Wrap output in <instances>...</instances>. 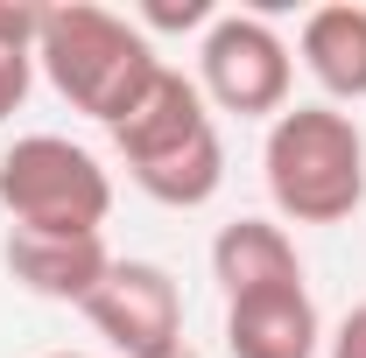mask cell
I'll list each match as a JSON object with an SVG mask.
<instances>
[{
    "instance_id": "6da1fadb",
    "label": "cell",
    "mask_w": 366,
    "mask_h": 358,
    "mask_svg": "<svg viewBox=\"0 0 366 358\" xmlns=\"http://www.w3.org/2000/svg\"><path fill=\"white\" fill-rule=\"evenodd\" d=\"M36 71L71 113H85L99 127H120L141 106V91L162 78V56L141 36V21L99 7V0H64V7H43Z\"/></svg>"
},
{
    "instance_id": "7a4b0ae2",
    "label": "cell",
    "mask_w": 366,
    "mask_h": 358,
    "mask_svg": "<svg viewBox=\"0 0 366 358\" xmlns=\"http://www.w3.org/2000/svg\"><path fill=\"white\" fill-rule=\"evenodd\" d=\"M106 134H113V155L127 162L134 190L155 197V204H169V211L212 204L219 183H226L219 120H212L197 78H183V71H169V63H162L155 85L141 91V106L120 120V127H106Z\"/></svg>"
},
{
    "instance_id": "3957f363",
    "label": "cell",
    "mask_w": 366,
    "mask_h": 358,
    "mask_svg": "<svg viewBox=\"0 0 366 358\" xmlns=\"http://www.w3.org/2000/svg\"><path fill=\"white\" fill-rule=\"evenodd\" d=\"M261 176L289 225H345L366 204V134L338 106H289L268 120Z\"/></svg>"
},
{
    "instance_id": "277c9868",
    "label": "cell",
    "mask_w": 366,
    "mask_h": 358,
    "mask_svg": "<svg viewBox=\"0 0 366 358\" xmlns=\"http://www.w3.org/2000/svg\"><path fill=\"white\" fill-rule=\"evenodd\" d=\"M0 204L21 232H64L92 239L113 211V176L106 162L64 134H21L0 155Z\"/></svg>"
},
{
    "instance_id": "5b68a950",
    "label": "cell",
    "mask_w": 366,
    "mask_h": 358,
    "mask_svg": "<svg viewBox=\"0 0 366 358\" xmlns=\"http://www.w3.org/2000/svg\"><path fill=\"white\" fill-rule=\"evenodd\" d=\"M197 91L204 106L239 113V120H282L289 91H296V56L274 36L268 14H212L204 43H197Z\"/></svg>"
},
{
    "instance_id": "8992f818",
    "label": "cell",
    "mask_w": 366,
    "mask_h": 358,
    "mask_svg": "<svg viewBox=\"0 0 366 358\" xmlns=\"http://www.w3.org/2000/svg\"><path fill=\"white\" fill-rule=\"evenodd\" d=\"M92 330L113 344V352L127 358H155L183 344V288L169 267H155V260H113L106 281L92 288Z\"/></svg>"
},
{
    "instance_id": "52a82bcc",
    "label": "cell",
    "mask_w": 366,
    "mask_h": 358,
    "mask_svg": "<svg viewBox=\"0 0 366 358\" xmlns=\"http://www.w3.org/2000/svg\"><path fill=\"white\" fill-rule=\"evenodd\" d=\"M226 352L232 358H317L324 352V316L303 281L289 288H254L226 302Z\"/></svg>"
},
{
    "instance_id": "ba28073f",
    "label": "cell",
    "mask_w": 366,
    "mask_h": 358,
    "mask_svg": "<svg viewBox=\"0 0 366 358\" xmlns=\"http://www.w3.org/2000/svg\"><path fill=\"white\" fill-rule=\"evenodd\" d=\"M0 260H7V274H14L29 295H43V302H78V310L92 302V288L113 267V253H106L99 232H92V239H64V232H21V225H7Z\"/></svg>"
},
{
    "instance_id": "9c48e42d",
    "label": "cell",
    "mask_w": 366,
    "mask_h": 358,
    "mask_svg": "<svg viewBox=\"0 0 366 358\" xmlns=\"http://www.w3.org/2000/svg\"><path fill=\"white\" fill-rule=\"evenodd\" d=\"M296 56L317 78L324 106H338V113L360 106L366 98V7H352V0L310 7L303 14V36H296Z\"/></svg>"
},
{
    "instance_id": "30bf717a",
    "label": "cell",
    "mask_w": 366,
    "mask_h": 358,
    "mask_svg": "<svg viewBox=\"0 0 366 358\" xmlns=\"http://www.w3.org/2000/svg\"><path fill=\"white\" fill-rule=\"evenodd\" d=\"M212 281L226 288V302L254 295V288H289V281H303V253L274 218H232L212 239Z\"/></svg>"
},
{
    "instance_id": "8fae6325",
    "label": "cell",
    "mask_w": 366,
    "mask_h": 358,
    "mask_svg": "<svg viewBox=\"0 0 366 358\" xmlns=\"http://www.w3.org/2000/svg\"><path fill=\"white\" fill-rule=\"evenodd\" d=\"M29 85H36V56H29V49H0V127L21 113Z\"/></svg>"
},
{
    "instance_id": "7c38bea8",
    "label": "cell",
    "mask_w": 366,
    "mask_h": 358,
    "mask_svg": "<svg viewBox=\"0 0 366 358\" xmlns=\"http://www.w3.org/2000/svg\"><path fill=\"white\" fill-rule=\"evenodd\" d=\"M324 344H331V358H366V302H360V310H345V323H338Z\"/></svg>"
},
{
    "instance_id": "4fadbf2b",
    "label": "cell",
    "mask_w": 366,
    "mask_h": 358,
    "mask_svg": "<svg viewBox=\"0 0 366 358\" xmlns=\"http://www.w3.org/2000/svg\"><path fill=\"white\" fill-rule=\"evenodd\" d=\"M155 358H197V352H190V344H169V352H155Z\"/></svg>"
},
{
    "instance_id": "5bb4252c",
    "label": "cell",
    "mask_w": 366,
    "mask_h": 358,
    "mask_svg": "<svg viewBox=\"0 0 366 358\" xmlns=\"http://www.w3.org/2000/svg\"><path fill=\"white\" fill-rule=\"evenodd\" d=\"M43 358H85V352H43Z\"/></svg>"
}]
</instances>
